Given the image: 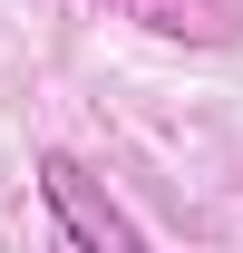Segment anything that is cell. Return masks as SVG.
Here are the masks:
<instances>
[{
	"label": "cell",
	"instance_id": "cell-1",
	"mask_svg": "<svg viewBox=\"0 0 243 253\" xmlns=\"http://www.w3.org/2000/svg\"><path fill=\"white\" fill-rule=\"evenodd\" d=\"M39 205H49V224H59L78 253H156L146 234L126 224V205L97 185L78 156H39Z\"/></svg>",
	"mask_w": 243,
	"mask_h": 253
},
{
	"label": "cell",
	"instance_id": "cell-2",
	"mask_svg": "<svg viewBox=\"0 0 243 253\" xmlns=\"http://www.w3.org/2000/svg\"><path fill=\"white\" fill-rule=\"evenodd\" d=\"M97 10H117V20H136V30H156V39H195V49H224V39L243 30L234 0H97Z\"/></svg>",
	"mask_w": 243,
	"mask_h": 253
}]
</instances>
